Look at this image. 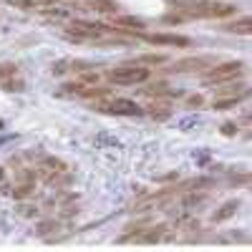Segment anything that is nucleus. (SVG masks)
I'll list each match as a JSON object with an SVG mask.
<instances>
[{
    "label": "nucleus",
    "mask_w": 252,
    "mask_h": 252,
    "mask_svg": "<svg viewBox=\"0 0 252 252\" xmlns=\"http://www.w3.org/2000/svg\"><path fill=\"white\" fill-rule=\"evenodd\" d=\"M174 10L189 20V18H227V15H235L237 5H229V3H217V0H172Z\"/></svg>",
    "instance_id": "nucleus-1"
},
{
    "label": "nucleus",
    "mask_w": 252,
    "mask_h": 252,
    "mask_svg": "<svg viewBox=\"0 0 252 252\" xmlns=\"http://www.w3.org/2000/svg\"><path fill=\"white\" fill-rule=\"evenodd\" d=\"M106 78L116 86H139V83H146L152 78V71L146 66H136V63H129V66H121V68H111L106 73Z\"/></svg>",
    "instance_id": "nucleus-2"
},
{
    "label": "nucleus",
    "mask_w": 252,
    "mask_h": 252,
    "mask_svg": "<svg viewBox=\"0 0 252 252\" xmlns=\"http://www.w3.org/2000/svg\"><path fill=\"white\" fill-rule=\"evenodd\" d=\"M209 73H204V83H209V86H220V83H227V81H235L242 76L245 71V63L242 61H227V63H217V66L207 68Z\"/></svg>",
    "instance_id": "nucleus-3"
},
{
    "label": "nucleus",
    "mask_w": 252,
    "mask_h": 252,
    "mask_svg": "<svg viewBox=\"0 0 252 252\" xmlns=\"http://www.w3.org/2000/svg\"><path fill=\"white\" fill-rule=\"evenodd\" d=\"M96 111L114 116H144V109L131 98H109L106 103H96Z\"/></svg>",
    "instance_id": "nucleus-4"
},
{
    "label": "nucleus",
    "mask_w": 252,
    "mask_h": 252,
    "mask_svg": "<svg viewBox=\"0 0 252 252\" xmlns=\"http://www.w3.org/2000/svg\"><path fill=\"white\" fill-rule=\"evenodd\" d=\"M215 66V58L212 56H189V58H182V61H174L169 71L172 73H199V71H207Z\"/></svg>",
    "instance_id": "nucleus-5"
},
{
    "label": "nucleus",
    "mask_w": 252,
    "mask_h": 252,
    "mask_svg": "<svg viewBox=\"0 0 252 252\" xmlns=\"http://www.w3.org/2000/svg\"><path fill=\"white\" fill-rule=\"evenodd\" d=\"M134 35H139L141 40L152 46H177V48H187L192 46V40L187 35H177V33H146V31H136Z\"/></svg>",
    "instance_id": "nucleus-6"
},
{
    "label": "nucleus",
    "mask_w": 252,
    "mask_h": 252,
    "mask_svg": "<svg viewBox=\"0 0 252 252\" xmlns=\"http://www.w3.org/2000/svg\"><path fill=\"white\" fill-rule=\"evenodd\" d=\"M227 33H235V35H250L252 33V18L250 15H242L237 20H232L229 26H224Z\"/></svg>",
    "instance_id": "nucleus-7"
},
{
    "label": "nucleus",
    "mask_w": 252,
    "mask_h": 252,
    "mask_svg": "<svg viewBox=\"0 0 252 252\" xmlns=\"http://www.w3.org/2000/svg\"><path fill=\"white\" fill-rule=\"evenodd\" d=\"M237 207H240V202L237 199H232V202H227V204H222V209L212 217V222H224V220H229L235 212H237Z\"/></svg>",
    "instance_id": "nucleus-8"
},
{
    "label": "nucleus",
    "mask_w": 252,
    "mask_h": 252,
    "mask_svg": "<svg viewBox=\"0 0 252 252\" xmlns=\"http://www.w3.org/2000/svg\"><path fill=\"white\" fill-rule=\"evenodd\" d=\"M116 26H119V28H136V31H144V20H141V18H134V15H121V18H116Z\"/></svg>",
    "instance_id": "nucleus-9"
},
{
    "label": "nucleus",
    "mask_w": 252,
    "mask_h": 252,
    "mask_svg": "<svg viewBox=\"0 0 252 252\" xmlns=\"http://www.w3.org/2000/svg\"><path fill=\"white\" fill-rule=\"evenodd\" d=\"M245 96H247V91H245V94H237V96H229V98H222V101H215V111H222V109H235Z\"/></svg>",
    "instance_id": "nucleus-10"
},
{
    "label": "nucleus",
    "mask_w": 252,
    "mask_h": 252,
    "mask_svg": "<svg viewBox=\"0 0 252 252\" xmlns=\"http://www.w3.org/2000/svg\"><path fill=\"white\" fill-rule=\"evenodd\" d=\"M31 192H33V182H26V184H20V187H15V189H13L10 194H13L15 199H23V197H28Z\"/></svg>",
    "instance_id": "nucleus-11"
},
{
    "label": "nucleus",
    "mask_w": 252,
    "mask_h": 252,
    "mask_svg": "<svg viewBox=\"0 0 252 252\" xmlns=\"http://www.w3.org/2000/svg\"><path fill=\"white\" fill-rule=\"evenodd\" d=\"M164 61H166L164 56H141V58H136L131 63H136V66H141V63H149V66H152V63H154V66H157V63H164Z\"/></svg>",
    "instance_id": "nucleus-12"
},
{
    "label": "nucleus",
    "mask_w": 252,
    "mask_h": 252,
    "mask_svg": "<svg viewBox=\"0 0 252 252\" xmlns=\"http://www.w3.org/2000/svg\"><path fill=\"white\" fill-rule=\"evenodd\" d=\"M18 68L13 66V63H0V78H5V76H13Z\"/></svg>",
    "instance_id": "nucleus-13"
},
{
    "label": "nucleus",
    "mask_w": 252,
    "mask_h": 252,
    "mask_svg": "<svg viewBox=\"0 0 252 252\" xmlns=\"http://www.w3.org/2000/svg\"><path fill=\"white\" fill-rule=\"evenodd\" d=\"M222 134H224V136L237 134V124H224V126H222Z\"/></svg>",
    "instance_id": "nucleus-14"
},
{
    "label": "nucleus",
    "mask_w": 252,
    "mask_h": 252,
    "mask_svg": "<svg viewBox=\"0 0 252 252\" xmlns=\"http://www.w3.org/2000/svg\"><path fill=\"white\" fill-rule=\"evenodd\" d=\"M199 103H202V96H192V98H189V106H199Z\"/></svg>",
    "instance_id": "nucleus-15"
}]
</instances>
